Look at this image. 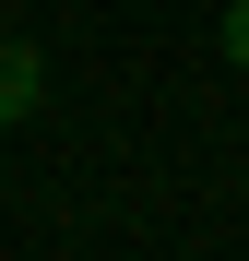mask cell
<instances>
[{"label":"cell","mask_w":249,"mask_h":261,"mask_svg":"<svg viewBox=\"0 0 249 261\" xmlns=\"http://www.w3.org/2000/svg\"><path fill=\"white\" fill-rule=\"evenodd\" d=\"M36 95H48V60H36L24 36H0V130H12V119H36Z\"/></svg>","instance_id":"1"},{"label":"cell","mask_w":249,"mask_h":261,"mask_svg":"<svg viewBox=\"0 0 249 261\" xmlns=\"http://www.w3.org/2000/svg\"><path fill=\"white\" fill-rule=\"evenodd\" d=\"M226 60L249 71V0H226Z\"/></svg>","instance_id":"2"}]
</instances>
